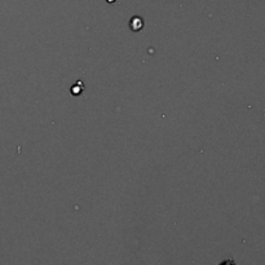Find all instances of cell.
Returning <instances> with one entry per match:
<instances>
[{
  "instance_id": "cell-3",
  "label": "cell",
  "mask_w": 265,
  "mask_h": 265,
  "mask_svg": "<svg viewBox=\"0 0 265 265\" xmlns=\"http://www.w3.org/2000/svg\"><path fill=\"white\" fill-rule=\"evenodd\" d=\"M108 2H110V3H112V2H114V0H108Z\"/></svg>"
},
{
  "instance_id": "cell-2",
  "label": "cell",
  "mask_w": 265,
  "mask_h": 265,
  "mask_svg": "<svg viewBox=\"0 0 265 265\" xmlns=\"http://www.w3.org/2000/svg\"><path fill=\"white\" fill-rule=\"evenodd\" d=\"M218 265H237L236 264V262H234L233 259H226L224 260V262H222Z\"/></svg>"
},
{
  "instance_id": "cell-1",
  "label": "cell",
  "mask_w": 265,
  "mask_h": 265,
  "mask_svg": "<svg viewBox=\"0 0 265 265\" xmlns=\"http://www.w3.org/2000/svg\"><path fill=\"white\" fill-rule=\"evenodd\" d=\"M130 26L132 28V30H134V32H138V30H141L144 26V22L140 18V17H134L132 18V21L130 22Z\"/></svg>"
}]
</instances>
